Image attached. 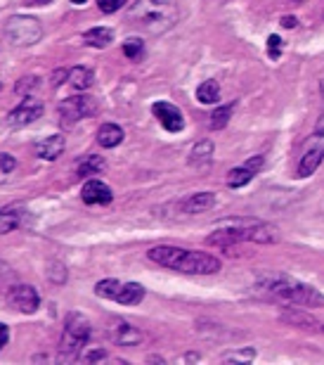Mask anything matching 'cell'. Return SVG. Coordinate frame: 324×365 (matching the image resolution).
<instances>
[{
  "mask_svg": "<svg viewBox=\"0 0 324 365\" xmlns=\"http://www.w3.org/2000/svg\"><path fill=\"white\" fill-rule=\"evenodd\" d=\"M279 240L275 225H267L258 218H227L216 223V230L206 237V245L232 249L242 242H256V245H272Z\"/></svg>",
  "mask_w": 324,
  "mask_h": 365,
  "instance_id": "6da1fadb",
  "label": "cell"
},
{
  "mask_svg": "<svg viewBox=\"0 0 324 365\" xmlns=\"http://www.w3.org/2000/svg\"><path fill=\"white\" fill-rule=\"evenodd\" d=\"M147 259L164 268L178 270L187 275H213L222 268L220 259L206 252H194V249H182L173 245H159L147 252Z\"/></svg>",
  "mask_w": 324,
  "mask_h": 365,
  "instance_id": "7a4b0ae2",
  "label": "cell"
},
{
  "mask_svg": "<svg viewBox=\"0 0 324 365\" xmlns=\"http://www.w3.org/2000/svg\"><path fill=\"white\" fill-rule=\"evenodd\" d=\"M260 292H265L270 299L279 303H292V306L303 308H320L324 306V294L312 285H305L301 280L287 278V275H275V278L260 280Z\"/></svg>",
  "mask_w": 324,
  "mask_h": 365,
  "instance_id": "3957f363",
  "label": "cell"
},
{
  "mask_svg": "<svg viewBox=\"0 0 324 365\" xmlns=\"http://www.w3.org/2000/svg\"><path fill=\"white\" fill-rule=\"evenodd\" d=\"M90 330H93L90 320L83 313L71 311L66 315L62 339H59V358H62V361H76V358L81 356L83 346L90 339Z\"/></svg>",
  "mask_w": 324,
  "mask_h": 365,
  "instance_id": "277c9868",
  "label": "cell"
},
{
  "mask_svg": "<svg viewBox=\"0 0 324 365\" xmlns=\"http://www.w3.org/2000/svg\"><path fill=\"white\" fill-rule=\"evenodd\" d=\"M5 33H8V41L12 46H19V48H29L33 43L41 41L43 36V26L36 17H29V15H17L12 19L8 21L5 26Z\"/></svg>",
  "mask_w": 324,
  "mask_h": 365,
  "instance_id": "5b68a950",
  "label": "cell"
},
{
  "mask_svg": "<svg viewBox=\"0 0 324 365\" xmlns=\"http://www.w3.org/2000/svg\"><path fill=\"white\" fill-rule=\"evenodd\" d=\"M322 162H324V114H322V119L317 121L315 131H312L310 145L303 152V157H301L298 171H296V174H298V178H308V176H312L320 169Z\"/></svg>",
  "mask_w": 324,
  "mask_h": 365,
  "instance_id": "8992f818",
  "label": "cell"
},
{
  "mask_svg": "<svg viewBox=\"0 0 324 365\" xmlns=\"http://www.w3.org/2000/svg\"><path fill=\"white\" fill-rule=\"evenodd\" d=\"M95 112V102L93 97L88 95H74V97H66L59 102V126L64 131L74 129L81 119L90 116Z\"/></svg>",
  "mask_w": 324,
  "mask_h": 365,
  "instance_id": "52a82bcc",
  "label": "cell"
},
{
  "mask_svg": "<svg viewBox=\"0 0 324 365\" xmlns=\"http://www.w3.org/2000/svg\"><path fill=\"white\" fill-rule=\"evenodd\" d=\"M43 100H36L33 95H26L19 104L8 114V124L10 129H24V126L33 124L43 116Z\"/></svg>",
  "mask_w": 324,
  "mask_h": 365,
  "instance_id": "ba28073f",
  "label": "cell"
},
{
  "mask_svg": "<svg viewBox=\"0 0 324 365\" xmlns=\"http://www.w3.org/2000/svg\"><path fill=\"white\" fill-rule=\"evenodd\" d=\"M8 301H10V306L17 308V311L29 315V313H36L38 306H41V294H38V290L31 285H15V287H10V292H8Z\"/></svg>",
  "mask_w": 324,
  "mask_h": 365,
  "instance_id": "9c48e42d",
  "label": "cell"
},
{
  "mask_svg": "<svg viewBox=\"0 0 324 365\" xmlns=\"http://www.w3.org/2000/svg\"><path fill=\"white\" fill-rule=\"evenodd\" d=\"M152 112L159 119V124L164 126L169 133H178L185 129V116H182L180 109L171 102H154L152 104Z\"/></svg>",
  "mask_w": 324,
  "mask_h": 365,
  "instance_id": "30bf717a",
  "label": "cell"
},
{
  "mask_svg": "<svg viewBox=\"0 0 324 365\" xmlns=\"http://www.w3.org/2000/svg\"><path fill=\"white\" fill-rule=\"evenodd\" d=\"M81 197H83V202L90 204V207H102V204H109L111 199H114V192H111V187L107 182H102L97 178H88L83 182Z\"/></svg>",
  "mask_w": 324,
  "mask_h": 365,
  "instance_id": "8fae6325",
  "label": "cell"
},
{
  "mask_svg": "<svg viewBox=\"0 0 324 365\" xmlns=\"http://www.w3.org/2000/svg\"><path fill=\"white\" fill-rule=\"evenodd\" d=\"M279 320L287 325H292V328H298V330H305V332H324V323H320L317 318H312L310 313L305 311H282L279 315Z\"/></svg>",
  "mask_w": 324,
  "mask_h": 365,
  "instance_id": "7c38bea8",
  "label": "cell"
},
{
  "mask_svg": "<svg viewBox=\"0 0 324 365\" xmlns=\"http://www.w3.org/2000/svg\"><path fill=\"white\" fill-rule=\"evenodd\" d=\"M216 207V195L213 192H194V195H189L187 199H182L180 202V212L182 214H204L209 212V209Z\"/></svg>",
  "mask_w": 324,
  "mask_h": 365,
  "instance_id": "4fadbf2b",
  "label": "cell"
},
{
  "mask_svg": "<svg viewBox=\"0 0 324 365\" xmlns=\"http://www.w3.org/2000/svg\"><path fill=\"white\" fill-rule=\"evenodd\" d=\"M64 147H66V142L62 135H48V138H43L41 142H36V154L41 159H46V162H55V159L62 157Z\"/></svg>",
  "mask_w": 324,
  "mask_h": 365,
  "instance_id": "5bb4252c",
  "label": "cell"
},
{
  "mask_svg": "<svg viewBox=\"0 0 324 365\" xmlns=\"http://www.w3.org/2000/svg\"><path fill=\"white\" fill-rule=\"evenodd\" d=\"M111 339L119 346H137L142 341V332L133 328L131 323H126V320H119V325L111 330Z\"/></svg>",
  "mask_w": 324,
  "mask_h": 365,
  "instance_id": "9a60e30c",
  "label": "cell"
},
{
  "mask_svg": "<svg viewBox=\"0 0 324 365\" xmlns=\"http://www.w3.org/2000/svg\"><path fill=\"white\" fill-rule=\"evenodd\" d=\"M126 133L121 126L116 124H102L97 131V145L104 147V149H111V147H119L121 142H124Z\"/></svg>",
  "mask_w": 324,
  "mask_h": 365,
  "instance_id": "2e32d148",
  "label": "cell"
},
{
  "mask_svg": "<svg viewBox=\"0 0 324 365\" xmlns=\"http://www.w3.org/2000/svg\"><path fill=\"white\" fill-rule=\"evenodd\" d=\"M211 159H213V142L201 140L192 147L187 162H189V166H197V169H201V166H209Z\"/></svg>",
  "mask_w": 324,
  "mask_h": 365,
  "instance_id": "e0dca14e",
  "label": "cell"
},
{
  "mask_svg": "<svg viewBox=\"0 0 324 365\" xmlns=\"http://www.w3.org/2000/svg\"><path fill=\"white\" fill-rule=\"evenodd\" d=\"M142 299H144V287L140 285V282H126V285L121 287L116 301L124 303V306H137Z\"/></svg>",
  "mask_w": 324,
  "mask_h": 365,
  "instance_id": "ac0fdd59",
  "label": "cell"
},
{
  "mask_svg": "<svg viewBox=\"0 0 324 365\" xmlns=\"http://www.w3.org/2000/svg\"><path fill=\"white\" fill-rule=\"evenodd\" d=\"M83 41L90 48H107L114 41V31L107 29V26H95V29H88L83 33Z\"/></svg>",
  "mask_w": 324,
  "mask_h": 365,
  "instance_id": "d6986e66",
  "label": "cell"
},
{
  "mask_svg": "<svg viewBox=\"0 0 324 365\" xmlns=\"http://www.w3.org/2000/svg\"><path fill=\"white\" fill-rule=\"evenodd\" d=\"M102 169H104V159L97 157V154H88V157H83L81 162H78L76 174H78V178H86L88 180L90 176H97Z\"/></svg>",
  "mask_w": 324,
  "mask_h": 365,
  "instance_id": "ffe728a7",
  "label": "cell"
},
{
  "mask_svg": "<svg viewBox=\"0 0 324 365\" xmlns=\"http://www.w3.org/2000/svg\"><path fill=\"white\" fill-rule=\"evenodd\" d=\"M71 83V86L76 88V91H88V88L93 86V81H95V74H93V69H88V66H74V69L69 71V79H66Z\"/></svg>",
  "mask_w": 324,
  "mask_h": 365,
  "instance_id": "44dd1931",
  "label": "cell"
},
{
  "mask_svg": "<svg viewBox=\"0 0 324 365\" xmlns=\"http://www.w3.org/2000/svg\"><path fill=\"white\" fill-rule=\"evenodd\" d=\"M197 100L201 104H216L218 100H220V86H218V81L209 79L201 83L197 88Z\"/></svg>",
  "mask_w": 324,
  "mask_h": 365,
  "instance_id": "7402d4cb",
  "label": "cell"
},
{
  "mask_svg": "<svg viewBox=\"0 0 324 365\" xmlns=\"http://www.w3.org/2000/svg\"><path fill=\"white\" fill-rule=\"evenodd\" d=\"M254 176L256 174L249 169V166H237V169H232L230 174H227V185L230 187H244L254 180Z\"/></svg>",
  "mask_w": 324,
  "mask_h": 365,
  "instance_id": "603a6c76",
  "label": "cell"
},
{
  "mask_svg": "<svg viewBox=\"0 0 324 365\" xmlns=\"http://www.w3.org/2000/svg\"><path fill=\"white\" fill-rule=\"evenodd\" d=\"M19 223H21V214L17 209H0V235L19 228Z\"/></svg>",
  "mask_w": 324,
  "mask_h": 365,
  "instance_id": "cb8c5ba5",
  "label": "cell"
},
{
  "mask_svg": "<svg viewBox=\"0 0 324 365\" xmlns=\"http://www.w3.org/2000/svg\"><path fill=\"white\" fill-rule=\"evenodd\" d=\"M121 287H124V285H121L119 280H111V278L99 280L97 285H95V294L102 297V299H114V301H116V297H119Z\"/></svg>",
  "mask_w": 324,
  "mask_h": 365,
  "instance_id": "d4e9b609",
  "label": "cell"
},
{
  "mask_svg": "<svg viewBox=\"0 0 324 365\" xmlns=\"http://www.w3.org/2000/svg\"><path fill=\"white\" fill-rule=\"evenodd\" d=\"M232 109H234V104H225V107H218L216 112L211 114V121H209V126H211V129H213V131L225 129V126L230 124Z\"/></svg>",
  "mask_w": 324,
  "mask_h": 365,
  "instance_id": "484cf974",
  "label": "cell"
},
{
  "mask_svg": "<svg viewBox=\"0 0 324 365\" xmlns=\"http://www.w3.org/2000/svg\"><path fill=\"white\" fill-rule=\"evenodd\" d=\"M17 171V159L8 152H0V182H8Z\"/></svg>",
  "mask_w": 324,
  "mask_h": 365,
  "instance_id": "4316f807",
  "label": "cell"
},
{
  "mask_svg": "<svg viewBox=\"0 0 324 365\" xmlns=\"http://www.w3.org/2000/svg\"><path fill=\"white\" fill-rule=\"evenodd\" d=\"M144 53V43L140 41V38H128L124 43V55L128 59H140Z\"/></svg>",
  "mask_w": 324,
  "mask_h": 365,
  "instance_id": "83f0119b",
  "label": "cell"
},
{
  "mask_svg": "<svg viewBox=\"0 0 324 365\" xmlns=\"http://www.w3.org/2000/svg\"><path fill=\"white\" fill-rule=\"evenodd\" d=\"M38 83H41V79H38V76H24V79H21V81H17L15 91H17V93H21V95H26V93H29V91H36Z\"/></svg>",
  "mask_w": 324,
  "mask_h": 365,
  "instance_id": "f1b7e54d",
  "label": "cell"
},
{
  "mask_svg": "<svg viewBox=\"0 0 324 365\" xmlns=\"http://www.w3.org/2000/svg\"><path fill=\"white\" fill-rule=\"evenodd\" d=\"M256 358V348H247V351H234V353H225L222 361H239V363H249Z\"/></svg>",
  "mask_w": 324,
  "mask_h": 365,
  "instance_id": "f546056e",
  "label": "cell"
},
{
  "mask_svg": "<svg viewBox=\"0 0 324 365\" xmlns=\"http://www.w3.org/2000/svg\"><path fill=\"white\" fill-rule=\"evenodd\" d=\"M267 55H270L272 59H277L279 55H282V38H279V36L267 38Z\"/></svg>",
  "mask_w": 324,
  "mask_h": 365,
  "instance_id": "4dcf8cb0",
  "label": "cell"
},
{
  "mask_svg": "<svg viewBox=\"0 0 324 365\" xmlns=\"http://www.w3.org/2000/svg\"><path fill=\"white\" fill-rule=\"evenodd\" d=\"M126 0H97V5H99V10H102L104 15H111V12H116V10L124 5Z\"/></svg>",
  "mask_w": 324,
  "mask_h": 365,
  "instance_id": "1f68e13d",
  "label": "cell"
},
{
  "mask_svg": "<svg viewBox=\"0 0 324 365\" xmlns=\"http://www.w3.org/2000/svg\"><path fill=\"white\" fill-rule=\"evenodd\" d=\"M64 79H69V71L66 69H57L53 74V88H59L64 83Z\"/></svg>",
  "mask_w": 324,
  "mask_h": 365,
  "instance_id": "d6a6232c",
  "label": "cell"
},
{
  "mask_svg": "<svg viewBox=\"0 0 324 365\" xmlns=\"http://www.w3.org/2000/svg\"><path fill=\"white\" fill-rule=\"evenodd\" d=\"M263 164H265V162H263V157H254V159H249V162L244 164V166H249L254 174H258V171L263 169Z\"/></svg>",
  "mask_w": 324,
  "mask_h": 365,
  "instance_id": "836d02e7",
  "label": "cell"
},
{
  "mask_svg": "<svg viewBox=\"0 0 324 365\" xmlns=\"http://www.w3.org/2000/svg\"><path fill=\"white\" fill-rule=\"evenodd\" d=\"M8 341H10V330H8V325L5 323H0V348L8 344Z\"/></svg>",
  "mask_w": 324,
  "mask_h": 365,
  "instance_id": "e575fe53",
  "label": "cell"
},
{
  "mask_svg": "<svg viewBox=\"0 0 324 365\" xmlns=\"http://www.w3.org/2000/svg\"><path fill=\"white\" fill-rule=\"evenodd\" d=\"M102 358H107V353H104V351H93V353H88V356H86V361L95 363V361H102Z\"/></svg>",
  "mask_w": 324,
  "mask_h": 365,
  "instance_id": "d590c367",
  "label": "cell"
},
{
  "mask_svg": "<svg viewBox=\"0 0 324 365\" xmlns=\"http://www.w3.org/2000/svg\"><path fill=\"white\" fill-rule=\"evenodd\" d=\"M282 26H284V29H294V26H296V17H282Z\"/></svg>",
  "mask_w": 324,
  "mask_h": 365,
  "instance_id": "8d00e7d4",
  "label": "cell"
},
{
  "mask_svg": "<svg viewBox=\"0 0 324 365\" xmlns=\"http://www.w3.org/2000/svg\"><path fill=\"white\" fill-rule=\"evenodd\" d=\"M38 5H48V3H53V0H36Z\"/></svg>",
  "mask_w": 324,
  "mask_h": 365,
  "instance_id": "74e56055",
  "label": "cell"
},
{
  "mask_svg": "<svg viewBox=\"0 0 324 365\" xmlns=\"http://www.w3.org/2000/svg\"><path fill=\"white\" fill-rule=\"evenodd\" d=\"M71 3H74V5H83L86 0H71Z\"/></svg>",
  "mask_w": 324,
  "mask_h": 365,
  "instance_id": "f35d334b",
  "label": "cell"
},
{
  "mask_svg": "<svg viewBox=\"0 0 324 365\" xmlns=\"http://www.w3.org/2000/svg\"><path fill=\"white\" fill-rule=\"evenodd\" d=\"M322 97H324V81H322Z\"/></svg>",
  "mask_w": 324,
  "mask_h": 365,
  "instance_id": "ab89813d",
  "label": "cell"
},
{
  "mask_svg": "<svg viewBox=\"0 0 324 365\" xmlns=\"http://www.w3.org/2000/svg\"><path fill=\"white\" fill-rule=\"evenodd\" d=\"M0 91H3V83H0Z\"/></svg>",
  "mask_w": 324,
  "mask_h": 365,
  "instance_id": "60d3db41",
  "label": "cell"
},
{
  "mask_svg": "<svg viewBox=\"0 0 324 365\" xmlns=\"http://www.w3.org/2000/svg\"><path fill=\"white\" fill-rule=\"evenodd\" d=\"M156 3H159V0H156Z\"/></svg>",
  "mask_w": 324,
  "mask_h": 365,
  "instance_id": "b9f144b4",
  "label": "cell"
}]
</instances>
